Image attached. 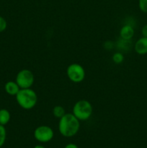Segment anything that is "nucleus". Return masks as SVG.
Wrapping results in <instances>:
<instances>
[{
  "label": "nucleus",
  "mask_w": 147,
  "mask_h": 148,
  "mask_svg": "<svg viewBox=\"0 0 147 148\" xmlns=\"http://www.w3.org/2000/svg\"><path fill=\"white\" fill-rule=\"evenodd\" d=\"M74 114L69 113L59 119V131L65 137H71L76 135L80 129V122Z\"/></svg>",
  "instance_id": "obj_1"
},
{
  "label": "nucleus",
  "mask_w": 147,
  "mask_h": 148,
  "mask_svg": "<svg viewBox=\"0 0 147 148\" xmlns=\"http://www.w3.org/2000/svg\"><path fill=\"white\" fill-rule=\"evenodd\" d=\"M15 98L18 105L24 110L33 109L37 103V93L31 88L20 89Z\"/></svg>",
  "instance_id": "obj_2"
},
{
  "label": "nucleus",
  "mask_w": 147,
  "mask_h": 148,
  "mask_svg": "<svg viewBox=\"0 0 147 148\" xmlns=\"http://www.w3.org/2000/svg\"><path fill=\"white\" fill-rule=\"evenodd\" d=\"M93 108L89 101L79 100L76 101L72 108V114L79 121H86L92 115Z\"/></svg>",
  "instance_id": "obj_3"
},
{
  "label": "nucleus",
  "mask_w": 147,
  "mask_h": 148,
  "mask_svg": "<svg viewBox=\"0 0 147 148\" xmlns=\"http://www.w3.org/2000/svg\"><path fill=\"white\" fill-rule=\"evenodd\" d=\"M66 75L71 82L79 83L83 82L86 77V72L83 66L79 64L74 63L69 65L66 69Z\"/></svg>",
  "instance_id": "obj_4"
},
{
  "label": "nucleus",
  "mask_w": 147,
  "mask_h": 148,
  "mask_svg": "<svg viewBox=\"0 0 147 148\" xmlns=\"http://www.w3.org/2000/svg\"><path fill=\"white\" fill-rule=\"evenodd\" d=\"M15 82L19 85L20 89L31 88L35 82L34 74L30 69H22L17 74Z\"/></svg>",
  "instance_id": "obj_5"
},
{
  "label": "nucleus",
  "mask_w": 147,
  "mask_h": 148,
  "mask_svg": "<svg viewBox=\"0 0 147 148\" xmlns=\"http://www.w3.org/2000/svg\"><path fill=\"white\" fill-rule=\"evenodd\" d=\"M53 130L47 125L39 126L34 131V137L40 143L50 142L53 139Z\"/></svg>",
  "instance_id": "obj_6"
},
{
  "label": "nucleus",
  "mask_w": 147,
  "mask_h": 148,
  "mask_svg": "<svg viewBox=\"0 0 147 148\" xmlns=\"http://www.w3.org/2000/svg\"><path fill=\"white\" fill-rule=\"evenodd\" d=\"M135 34V30L132 25L125 24L120 30V38L124 40H131Z\"/></svg>",
  "instance_id": "obj_7"
},
{
  "label": "nucleus",
  "mask_w": 147,
  "mask_h": 148,
  "mask_svg": "<svg viewBox=\"0 0 147 148\" xmlns=\"http://www.w3.org/2000/svg\"><path fill=\"white\" fill-rule=\"evenodd\" d=\"M134 51L139 55L147 54V38L141 37L134 44Z\"/></svg>",
  "instance_id": "obj_8"
},
{
  "label": "nucleus",
  "mask_w": 147,
  "mask_h": 148,
  "mask_svg": "<svg viewBox=\"0 0 147 148\" xmlns=\"http://www.w3.org/2000/svg\"><path fill=\"white\" fill-rule=\"evenodd\" d=\"M4 90L6 92L10 95L15 96L20 91V88L15 81H9L4 85Z\"/></svg>",
  "instance_id": "obj_9"
},
{
  "label": "nucleus",
  "mask_w": 147,
  "mask_h": 148,
  "mask_svg": "<svg viewBox=\"0 0 147 148\" xmlns=\"http://www.w3.org/2000/svg\"><path fill=\"white\" fill-rule=\"evenodd\" d=\"M11 119V114L8 110L5 108L0 109V124L1 125H6L8 124Z\"/></svg>",
  "instance_id": "obj_10"
},
{
  "label": "nucleus",
  "mask_w": 147,
  "mask_h": 148,
  "mask_svg": "<svg viewBox=\"0 0 147 148\" xmlns=\"http://www.w3.org/2000/svg\"><path fill=\"white\" fill-rule=\"evenodd\" d=\"M66 114L64 108L61 106H56L53 108V114L56 118L61 119Z\"/></svg>",
  "instance_id": "obj_11"
},
{
  "label": "nucleus",
  "mask_w": 147,
  "mask_h": 148,
  "mask_svg": "<svg viewBox=\"0 0 147 148\" xmlns=\"http://www.w3.org/2000/svg\"><path fill=\"white\" fill-rule=\"evenodd\" d=\"M112 62L115 64H119L124 61V56L121 52H115L112 56Z\"/></svg>",
  "instance_id": "obj_12"
},
{
  "label": "nucleus",
  "mask_w": 147,
  "mask_h": 148,
  "mask_svg": "<svg viewBox=\"0 0 147 148\" xmlns=\"http://www.w3.org/2000/svg\"><path fill=\"white\" fill-rule=\"evenodd\" d=\"M7 138V131L4 126L0 124V147L4 145Z\"/></svg>",
  "instance_id": "obj_13"
},
{
  "label": "nucleus",
  "mask_w": 147,
  "mask_h": 148,
  "mask_svg": "<svg viewBox=\"0 0 147 148\" xmlns=\"http://www.w3.org/2000/svg\"><path fill=\"white\" fill-rule=\"evenodd\" d=\"M138 7L142 12L147 13V0H138Z\"/></svg>",
  "instance_id": "obj_14"
},
{
  "label": "nucleus",
  "mask_w": 147,
  "mask_h": 148,
  "mask_svg": "<svg viewBox=\"0 0 147 148\" xmlns=\"http://www.w3.org/2000/svg\"><path fill=\"white\" fill-rule=\"evenodd\" d=\"M7 20L0 15V33H2L7 29Z\"/></svg>",
  "instance_id": "obj_15"
},
{
  "label": "nucleus",
  "mask_w": 147,
  "mask_h": 148,
  "mask_svg": "<svg viewBox=\"0 0 147 148\" xmlns=\"http://www.w3.org/2000/svg\"><path fill=\"white\" fill-rule=\"evenodd\" d=\"M104 47L107 50H111L112 49H113L114 47V43L112 41H106L104 43Z\"/></svg>",
  "instance_id": "obj_16"
},
{
  "label": "nucleus",
  "mask_w": 147,
  "mask_h": 148,
  "mask_svg": "<svg viewBox=\"0 0 147 148\" xmlns=\"http://www.w3.org/2000/svg\"><path fill=\"white\" fill-rule=\"evenodd\" d=\"M141 34H142L143 37L147 38V24L144 25V27L141 29Z\"/></svg>",
  "instance_id": "obj_17"
},
{
  "label": "nucleus",
  "mask_w": 147,
  "mask_h": 148,
  "mask_svg": "<svg viewBox=\"0 0 147 148\" xmlns=\"http://www.w3.org/2000/svg\"><path fill=\"white\" fill-rule=\"evenodd\" d=\"M64 148H79L76 145L74 144V143H69L67 145H66V147Z\"/></svg>",
  "instance_id": "obj_18"
},
{
  "label": "nucleus",
  "mask_w": 147,
  "mask_h": 148,
  "mask_svg": "<svg viewBox=\"0 0 147 148\" xmlns=\"http://www.w3.org/2000/svg\"><path fill=\"white\" fill-rule=\"evenodd\" d=\"M34 148H46V147H44L43 146H41V145H36Z\"/></svg>",
  "instance_id": "obj_19"
}]
</instances>
